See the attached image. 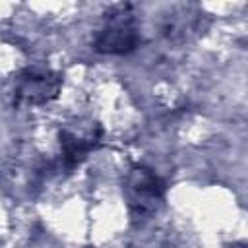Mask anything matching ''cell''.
Here are the masks:
<instances>
[{"label":"cell","instance_id":"cell-1","mask_svg":"<svg viewBox=\"0 0 248 248\" xmlns=\"http://www.w3.org/2000/svg\"><path fill=\"white\" fill-rule=\"evenodd\" d=\"M138 43V33L134 25V14L128 4L114 6L107 14V21L95 41V48L105 54H124L130 52Z\"/></svg>","mask_w":248,"mask_h":248},{"label":"cell","instance_id":"cell-2","mask_svg":"<svg viewBox=\"0 0 248 248\" xmlns=\"http://www.w3.org/2000/svg\"><path fill=\"white\" fill-rule=\"evenodd\" d=\"M62 76L45 66H31L19 74L16 85V105L37 107L58 97Z\"/></svg>","mask_w":248,"mask_h":248},{"label":"cell","instance_id":"cell-3","mask_svg":"<svg viewBox=\"0 0 248 248\" xmlns=\"http://www.w3.org/2000/svg\"><path fill=\"white\" fill-rule=\"evenodd\" d=\"M165 196V182L145 167H136L126 178V198L130 207L140 213L147 215L157 209Z\"/></svg>","mask_w":248,"mask_h":248},{"label":"cell","instance_id":"cell-4","mask_svg":"<svg viewBox=\"0 0 248 248\" xmlns=\"http://www.w3.org/2000/svg\"><path fill=\"white\" fill-rule=\"evenodd\" d=\"M101 141V128L97 124L79 126V128H64L60 132V147L62 159L68 169L79 165Z\"/></svg>","mask_w":248,"mask_h":248}]
</instances>
